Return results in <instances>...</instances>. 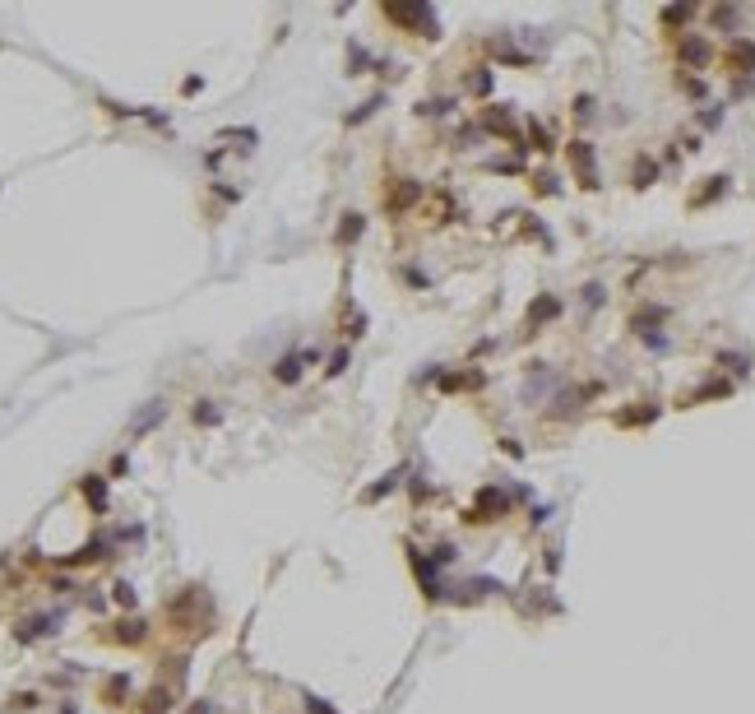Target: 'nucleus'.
<instances>
[{"mask_svg":"<svg viewBox=\"0 0 755 714\" xmlns=\"http://www.w3.org/2000/svg\"><path fill=\"white\" fill-rule=\"evenodd\" d=\"M385 14L399 19V23H417L422 37H436V14L426 10V5H385Z\"/></svg>","mask_w":755,"mask_h":714,"instance_id":"1","label":"nucleus"},{"mask_svg":"<svg viewBox=\"0 0 755 714\" xmlns=\"http://www.w3.org/2000/svg\"><path fill=\"white\" fill-rule=\"evenodd\" d=\"M510 511V501H505V491L496 487H482L478 491V506H473V520H496V515Z\"/></svg>","mask_w":755,"mask_h":714,"instance_id":"2","label":"nucleus"},{"mask_svg":"<svg viewBox=\"0 0 755 714\" xmlns=\"http://www.w3.org/2000/svg\"><path fill=\"white\" fill-rule=\"evenodd\" d=\"M570 163H575V172H584V186H598V172H593V149H589V144H575V149H570Z\"/></svg>","mask_w":755,"mask_h":714,"instance_id":"3","label":"nucleus"},{"mask_svg":"<svg viewBox=\"0 0 755 714\" xmlns=\"http://www.w3.org/2000/svg\"><path fill=\"white\" fill-rule=\"evenodd\" d=\"M79 491H84V496L93 501V511H107V482H102L98 473H89V478L79 482Z\"/></svg>","mask_w":755,"mask_h":714,"instance_id":"4","label":"nucleus"},{"mask_svg":"<svg viewBox=\"0 0 755 714\" xmlns=\"http://www.w3.org/2000/svg\"><path fill=\"white\" fill-rule=\"evenodd\" d=\"M144 636H148V631H144L139 617H134V622H121V631H116V640H125V645H139Z\"/></svg>","mask_w":755,"mask_h":714,"instance_id":"5","label":"nucleus"},{"mask_svg":"<svg viewBox=\"0 0 755 714\" xmlns=\"http://www.w3.org/2000/svg\"><path fill=\"white\" fill-rule=\"evenodd\" d=\"M274 376L283 380V385H292V380L301 376V357H283V362H278V367H274Z\"/></svg>","mask_w":755,"mask_h":714,"instance_id":"6","label":"nucleus"},{"mask_svg":"<svg viewBox=\"0 0 755 714\" xmlns=\"http://www.w3.org/2000/svg\"><path fill=\"white\" fill-rule=\"evenodd\" d=\"M362 227H367V223H362V213H343V227H338V242L348 246L353 237H362Z\"/></svg>","mask_w":755,"mask_h":714,"instance_id":"7","label":"nucleus"},{"mask_svg":"<svg viewBox=\"0 0 755 714\" xmlns=\"http://www.w3.org/2000/svg\"><path fill=\"white\" fill-rule=\"evenodd\" d=\"M412 200H417V181H403L399 195H389V209H408Z\"/></svg>","mask_w":755,"mask_h":714,"instance_id":"8","label":"nucleus"},{"mask_svg":"<svg viewBox=\"0 0 755 714\" xmlns=\"http://www.w3.org/2000/svg\"><path fill=\"white\" fill-rule=\"evenodd\" d=\"M163 413H167V408H163V403H148V408H144V413H139V418H134V436H139V432H148V427H153V422H158V418H163Z\"/></svg>","mask_w":755,"mask_h":714,"instance_id":"9","label":"nucleus"},{"mask_svg":"<svg viewBox=\"0 0 755 714\" xmlns=\"http://www.w3.org/2000/svg\"><path fill=\"white\" fill-rule=\"evenodd\" d=\"M172 710V701H167V687H153L148 691V714H167Z\"/></svg>","mask_w":755,"mask_h":714,"instance_id":"10","label":"nucleus"},{"mask_svg":"<svg viewBox=\"0 0 755 714\" xmlns=\"http://www.w3.org/2000/svg\"><path fill=\"white\" fill-rule=\"evenodd\" d=\"M125 691H130V682H125V677H111V682H107V701H111V705H121Z\"/></svg>","mask_w":755,"mask_h":714,"instance_id":"11","label":"nucleus"},{"mask_svg":"<svg viewBox=\"0 0 755 714\" xmlns=\"http://www.w3.org/2000/svg\"><path fill=\"white\" fill-rule=\"evenodd\" d=\"M732 56H737V65L751 70V65H755V46H751V42H737V46H732Z\"/></svg>","mask_w":755,"mask_h":714,"instance_id":"12","label":"nucleus"},{"mask_svg":"<svg viewBox=\"0 0 755 714\" xmlns=\"http://www.w3.org/2000/svg\"><path fill=\"white\" fill-rule=\"evenodd\" d=\"M547 315H556V301H552V297L533 301V311H528V320H547Z\"/></svg>","mask_w":755,"mask_h":714,"instance_id":"13","label":"nucleus"},{"mask_svg":"<svg viewBox=\"0 0 755 714\" xmlns=\"http://www.w3.org/2000/svg\"><path fill=\"white\" fill-rule=\"evenodd\" d=\"M195 422H218V408H213V403L204 399L200 408H195Z\"/></svg>","mask_w":755,"mask_h":714,"instance_id":"14","label":"nucleus"},{"mask_svg":"<svg viewBox=\"0 0 755 714\" xmlns=\"http://www.w3.org/2000/svg\"><path fill=\"white\" fill-rule=\"evenodd\" d=\"M116 603H121V608H134V589H130V584H116Z\"/></svg>","mask_w":755,"mask_h":714,"instance_id":"15","label":"nucleus"},{"mask_svg":"<svg viewBox=\"0 0 755 714\" xmlns=\"http://www.w3.org/2000/svg\"><path fill=\"white\" fill-rule=\"evenodd\" d=\"M663 19H667V23H681V19H690V10H686V5H677V10H667Z\"/></svg>","mask_w":755,"mask_h":714,"instance_id":"16","label":"nucleus"},{"mask_svg":"<svg viewBox=\"0 0 755 714\" xmlns=\"http://www.w3.org/2000/svg\"><path fill=\"white\" fill-rule=\"evenodd\" d=\"M343 367H348V353H334V362H329V376H338Z\"/></svg>","mask_w":755,"mask_h":714,"instance_id":"17","label":"nucleus"},{"mask_svg":"<svg viewBox=\"0 0 755 714\" xmlns=\"http://www.w3.org/2000/svg\"><path fill=\"white\" fill-rule=\"evenodd\" d=\"M491 89V75H473V93H487Z\"/></svg>","mask_w":755,"mask_h":714,"instance_id":"18","label":"nucleus"},{"mask_svg":"<svg viewBox=\"0 0 755 714\" xmlns=\"http://www.w3.org/2000/svg\"><path fill=\"white\" fill-rule=\"evenodd\" d=\"M186 714H209V705H190V710H186Z\"/></svg>","mask_w":755,"mask_h":714,"instance_id":"19","label":"nucleus"}]
</instances>
